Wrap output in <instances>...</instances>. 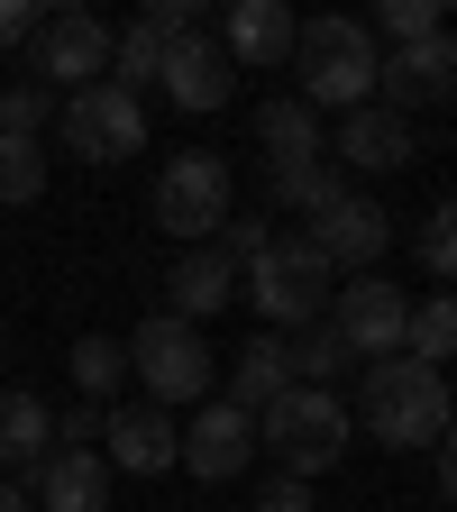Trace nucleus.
I'll return each mask as SVG.
<instances>
[{
	"mask_svg": "<svg viewBox=\"0 0 457 512\" xmlns=\"http://www.w3.org/2000/svg\"><path fill=\"white\" fill-rule=\"evenodd\" d=\"M375 28L366 19H348V10H330V19H302L293 28V101H311V110H366L375 101Z\"/></svg>",
	"mask_w": 457,
	"mask_h": 512,
	"instance_id": "f257e3e1",
	"label": "nucleus"
},
{
	"mask_svg": "<svg viewBox=\"0 0 457 512\" xmlns=\"http://www.w3.org/2000/svg\"><path fill=\"white\" fill-rule=\"evenodd\" d=\"M330 293H339V275H330V256L311 238H275L256 266H238V302H256V320H266L275 339L320 330V320H330Z\"/></svg>",
	"mask_w": 457,
	"mask_h": 512,
	"instance_id": "f03ea898",
	"label": "nucleus"
},
{
	"mask_svg": "<svg viewBox=\"0 0 457 512\" xmlns=\"http://www.w3.org/2000/svg\"><path fill=\"white\" fill-rule=\"evenodd\" d=\"M448 412H457V394H448L439 366H421V357L366 366V394H357L366 439H384V448H439L448 439Z\"/></svg>",
	"mask_w": 457,
	"mask_h": 512,
	"instance_id": "7ed1b4c3",
	"label": "nucleus"
},
{
	"mask_svg": "<svg viewBox=\"0 0 457 512\" xmlns=\"http://www.w3.org/2000/svg\"><path fill=\"white\" fill-rule=\"evenodd\" d=\"M256 448H266L275 476H293V485L330 476V467L348 458V403L320 394V384H293L275 412H256Z\"/></svg>",
	"mask_w": 457,
	"mask_h": 512,
	"instance_id": "20e7f679",
	"label": "nucleus"
},
{
	"mask_svg": "<svg viewBox=\"0 0 457 512\" xmlns=\"http://www.w3.org/2000/svg\"><path fill=\"white\" fill-rule=\"evenodd\" d=\"M128 375L147 384V403H211V348H202V330L192 320H174V311H156V320H138L128 330Z\"/></svg>",
	"mask_w": 457,
	"mask_h": 512,
	"instance_id": "39448f33",
	"label": "nucleus"
},
{
	"mask_svg": "<svg viewBox=\"0 0 457 512\" xmlns=\"http://www.w3.org/2000/svg\"><path fill=\"white\" fill-rule=\"evenodd\" d=\"M229 165L211 156V147H183V156H165V174H156V229H174L183 247H211L220 238V220H229Z\"/></svg>",
	"mask_w": 457,
	"mask_h": 512,
	"instance_id": "423d86ee",
	"label": "nucleus"
},
{
	"mask_svg": "<svg viewBox=\"0 0 457 512\" xmlns=\"http://www.w3.org/2000/svg\"><path fill=\"white\" fill-rule=\"evenodd\" d=\"M28 83H46V92H92V83H110V28L92 10L37 19V37H28Z\"/></svg>",
	"mask_w": 457,
	"mask_h": 512,
	"instance_id": "0eeeda50",
	"label": "nucleus"
},
{
	"mask_svg": "<svg viewBox=\"0 0 457 512\" xmlns=\"http://www.w3.org/2000/svg\"><path fill=\"white\" fill-rule=\"evenodd\" d=\"M403 320H412V302H403V284H384V275H348V284L330 293V330H339V348L366 357V366L403 357Z\"/></svg>",
	"mask_w": 457,
	"mask_h": 512,
	"instance_id": "6e6552de",
	"label": "nucleus"
},
{
	"mask_svg": "<svg viewBox=\"0 0 457 512\" xmlns=\"http://www.w3.org/2000/svg\"><path fill=\"white\" fill-rule=\"evenodd\" d=\"M64 147L83 165H128L147 147V110L128 101L119 83H92V92H64Z\"/></svg>",
	"mask_w": 457,
	"mask_h": 512,
	"instance_id": "1a4fd4ad",
	"label": "nucleus"
},
{
	"mask_svg": "<svg viewBox=\"0 0 457 512\" xmlns=\"http://www.w3.org/2000/svg\"><path fill=\"white\" fill-rule=\"evenodd\" d=\"M457 92V37L439 28V37H421V46H394L375 64V101L394 110V119H412V110H430V101H448Z\"/></svg>",
	"mask_w": 457,
	"mask_h": 512,
	"instance_id": "9d476101",
	"label": "nucleus"
},
{
	"mask_svg": "<svg viewBox=\"0 0 457 512\" xmlns=\"http://www.w3.org/2000/svg\"><path fill=\"white\" fill-rule=\"evenodd\" d=\"M202 19H192V0H156L147 19H128V28H110V83L138 101V92H156V74H165V46L174 37H192Z\"/></svg>",
	"mask_w": 457,
	"mask_h": 512,
	"instance_id": "9b49d317",
	"label": "nucleus"
},
{
	"mask_svg": "<svg viewBox=\"0 0 457 512\" xmlns=\"http://www.w3.org/2000/svg\"><path fill=\"white\" fill-rule=\"evenodd\" d=\"M156 92L174 101V110H229V92H238V64H229V46L211 37V28H192V37H174L165 46V74H156Z\"/></svg>",
	"mask_w": 457,
	"mask_h": 512,
	"instance_id": "f8f14e48",
	"label": "nucleus"
},
{
	"mask_svg": "<svg viewBox=\"0 0 457 512\" xmlns=\"http://www.w3.org/2000/svg\"><path fill=\"white\" fill-rule=\"evenodd\" d=\"M302 238L330 256V275H339V266H348V275H375V256L394 247V211H384V202H366V192H339V202L320 211Z\"/></svg>",
	"mask_w": 457,
	"mask_h": 512,
	"instance_id": "ddd939ff",
	"label": "nucleus"
},
{
	"mask_svg": "<svg viewBox=\"0 0 457 512\" xmlns=\"http://www.w3.org/2000/svg\"><path fill=\"white\" fill-rule=\"evenodd\" d=\"M174 448H183V430H174L165 403H110L101 412V458L128 467V476H165Z\"/></svg>",
	"mask_w": 457,
	"mask_h": 512,
	"instance_id": "4468645a",
	"label": "nucleus"
},
{
	"mask_svg": "<svg viewBox=\"0 0 457 512\" xmlns=\"http://www.w3.org/2000/svg\"><path fill=\"white\" fill-rule=\"evenodd\" d=\"M247 458H256V421L229 412L220 394L192 412V430H183V448H174V467H183V476H202V485H229Z\"/></svg>",
	"mask_w": 457,
	"mask_h": 512,
	"instance_id": "2eb2a0df",
	"label": "nucleus"
},
{
	"mask_svg": "<svg viewBox=\"0 0 457 512\" xmlns=\"http://www.w3.org/2000/svg\"><path fill=\"white\" fill-rule=\"evenodd\" d=\"M330 165L348 174H394V165H412V119H394L384 101H366V110H348L339 119V138H330Z\"/></svg>",
	"mask_w": 457,
	"mask_h": 512,
	"instance_id": "dca6fc26",
	"label": "nucleus"
},
{
	"mask_svg": "<svg viewBox=\"0 0 457 512\" xmlns=\"http://www.w3.org/2000/svg\"><path fill=\"white\" fill-rule=\"evenodd\" d=\"M229 302H238V266H229L220 247H183V256H174V275H165V311L202 330V320L229 311Z\"/></svg>",
	"mask_w": 457,
	"mask_h": 512,
	"instance_id": "f3484780",
	"label": "nucleus"
},
{
	"mask_svg": "<svg viewBox=\"0 0 457 512\" xmlns=\"http://www.w3.org/2000/svg\"><path fill=\"white\" fill-rule=\"evenodd\" d=\"M284 394H293V348H284L275 330H256V339H247V348L229 357V394H220V403L256 421V412H275Z\"/></svg>",
	"mask_w": 457,
	"mask_h": 512,
	"instance_id": "a211bd4d",
	"label": "nucleus"
},
{
	"mask_svg": "<svg viewBox=\"0 0 457 512\" xmlns=\"http://www.w3.org/2000/svg\"><path fill=\"white\" fill-rule=\"evenodd\" d=\"M293 10L284 0H238L229 10V28H220V46H229V64H256V74H275V64H293Z\"/></svg>",
	"mask_w": 457,
	"mask_h": 512,
	"instance_id": "6ab92c4d",
	"label": "nucleus"
},
{
	"mask_svg": "<svg viewBox=\"0 0 457 512\" xmlns=\"http://www.w3.org/2000/svg\"><path fill=\"white\" fill-rule=\"evenodd\" d=\"M37 512H110V458L101 448H55L37 467Z\"/></svg>",
	"mask_w": 457,
	"mask_h": 512,
	"instance_id": "aec40b11",
	"label": "nucleus"
},
{
	"mask_svg": "<svg viewBox=\"0 0 457 512\" xmlns=\"http://www.w3.org/2000/svg\"><path fill=\"white\" fill-rule=\"evenodd\" d=\"M256 147H266V165H311V156H330V138H320V110L275 92L266 110H256Z\"/></svg>",
	"mask_w": 457,
	"mask_h": 512,
	"instance_id": "412c9836",
	"label": "nucleus"
},
{
	"mask_svg": "<svg viewBox=\"0 0 457 512\" xmlns=\"http://www.w3.org/2000/svg\"><path fill=\"white\" fill-rule=\"evenodd\" d=\"M55 458V412L37 394H0V476H28Z\"/></svg>",
	"mask_w": 457,
	"mask_h": 512,
	"instance_id": "4be33fe9",
	"label": "nucleus"
},
{
	"mask_svg": "<svg viewBox=\"0 0 457 512\" xmlns=\"http://www.w3.org/2000/svg\"><path fill=\"white\" fill-rule=\"evenodd\" d=\"M348 192V174L330 165V156H311V165H266V202L275 211H302V220H320Z\"/></svg>",
	"mask_w": 457,
	"mask_h": 512,
	"instance_id": "5701e85b",
	"label": "nucleus"
},
{
	"mask_svg": "<svg viewBox=\"0 0 457 512\" xmlns=\"http://www.w3.org/2000/svg\"><path fill=\"white\" fill-rule=\"evenodd\" d=\"M403 357H421V366H448V357H457V293H430V302L403 320Z\"/></svg>",
	"mask_w": 457,
	"mask_h": 512,
	"instance_id": "b1692460",
	"label": "nucleus"
},
{
	"mask_svg": "<svg viewBox=\"0 0 457 512\" xmlns=\"http://www.w3.org/2000/svg\"><path fill=\"white\" fill-rule=\"evenodd\" d=\"M64 366H74V384H83V403H110L119 394V384H128V339H74V357H64Z\"/></svg>",
	"mask_w": 457,
	"mask_h": 512,
	"instance_id": "393cba45",
	"label": "nucleus"
},
{
	"mask_svg": "<svg viewBox=\"0 0 457 512\" xmlns=\"http://www.w3.org/2000/svg\"><path fill=\"white\" fill-rule=\"evenodd\" d=\"M284 348H293V384H320V394H330V384L348 375V348H339L330 320H320V330H302V339H284Z\"/></svg>",
	"mask_w": 457,
	"mask_h": 512,
	"instance_id": "a878e982",
	"label": "nucleus"
},
{
	"mask_svg": "<svg viewBox=\"0 0 457 512\" xmlns=\"http://www.w3.org/2000/svg\"><path fill=\"white\" fill-rule=\"evenodd\" d=\"M46 192V138H0V202H37Z\"/></svg>",
	"mask_w": 457,
	"mask_h": 512,
	"instance_id": "bb28decb",
	"label": "nucleus"
},
{
	"mask_svg": "<svg viewBox=\"0 0 457 512\" xmlns=\"http://www.w3.org/2000/svg\"><path fill=\"white\" fill-rule=\"evenodd\" d=\"M46 119H55L46 83H10V92H0V138H46Z\"/></svg>",
	"mask_w": 457,
	"mask_h": 512,
	"instance_id": "cd10ccee",
	"label": "nucleus"
},
{
	"mask_svg": "<svg viewBox=\"0 0 457 512\" xmlns=\"http://www.w3.org/2000/svg\"><path fill=\"white\" fill-rule=\"evenodd\" d=\"M421 266H430L439 284H457V202H439V211L421 220Z\"/></svg>",
	"mask_w": 457,
	"mask_h": 512,
	"instance_id": "c85d7f7f",
	"label": "nucleus"
},
{
	"mask_svg": "<svg viewBox=\"0 0 457 512\" xmlns=\"http://www.w3.org/2000/svg\"><path fill=\"white\" fill-rule=\"evenodd\" d=\"M375 28L394 37V46H421V37H439V0H384Z\"/></svg>",
	"mask_w": 457,
	"mask_h": 512,
	"instance_id": "c756f323",
	"label": "nucleus"
},
{
	"mask_svg": "<svg viewBox=\"0 0 457 512\" xmlns=\"http://www.w3.org/2000/svg\"><path fill=\"white\" fill-rule=\"evenodd\" d=\"M211 247L229 256V266H256V256L275 247V211H266V220H220V238H211Z\"/></svg>",
	"mask_w": 457,
	"mask_h": 512,
	"instance_id": "7c9ffc66",
	"label": "nucleus"
},
{
	"mask_svg": "<svg viewBox=\"0 0 457 512\" xmlns=\"http://www.w3.org/2000/svg\"><path fill=\"white\" fill-rule=\"evenodd\" d=\"M101 439V403H74V412H55V448H92Z\"/></svg>",
	"mask_w": 457,
	"mask_h": 512,
	"instance_id": "2f4dec72",
	"label": "nucleus"
},
{
	"mask_svg": "<svg viewBox=\"0 0 457 512\" xmlns=\"http://www.w3.org/2000/svg\"><path fill=\"white\" fill-rule=\"evenodd\" d=\"M37 19H46L37 0H0V55H10V46H28V37H37Z\"/></svg>",
	"mask_w": 457,
	"mask_h": 512,
	"instance_id": "473e14b6",
	"label": "nucleus"
},
{
	"mask_svg": "<svg viewBox=\"0 0 457 512\" xmlns=\"http://www.w3.org/2000/svg\"><path fill=\"white\" fill-rule=\"evenodd\" d=\"M256 512H311V485H293V476H275L266 494H256Z\"/></svg>",
	"mask_w": 457,
	"mask_h": 512,
	"instance_id": "72a5a7b5",
	"label": "nucleus"
},
{
	"mask_svg": "<svg viewBox=\"0 0 457 512\" xmlns=\"http://www.w3.org/2000/svg\"><path fill=\"white\" fill-rule=\"evenodd\" d=\"M439 485H448V503H457V412H448V439H439Z\"/></svg>",
	"mask_w": 457,
	"mask_h": 512,
	"instance_id": "f704fd0d",
	"label": "nucleus"
},
{
	"mask_svg": "<svg viewBox=\"0 0 457 512\" xmlns=\"http://www.w3.org/2000/svg\"><path fill=\"white\" fill-rule=\"evenodd\" d=\"M0 512H37V503H28V494H19L10 476H0Z\"/></svg>",
	"mask_w": 457,
	"mask_h": 512,
	"instance_id": "c9c22d12",
	"label": "nucleus"
}]
</instances>
